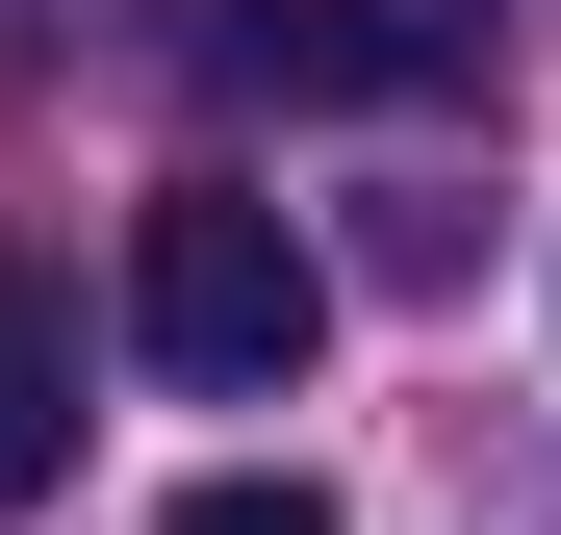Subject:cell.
<instances>
[{
	"label": "cell",
	"mask_w": 561,
	"mask_h": 535,
	"mask_svg": "<svg viewBox=\"0 0 561 535\" xmlns=\"http://www.w3.org/2000/svg\"><path fill=\"white\" fill-rule=\"evenodd\" d=\"M128 332H153V383H205V408H280L307 383V332H332V255L255 205V178H179V205L128 230Z\"/></svg>",
	"instance_id": "obj_1"
},
{
	"label": "cell",
	"mask_w": 561,
	"mask_h": 535,
	"mask_svg": "<svg viewBox=\"0 0 561 535\" xmlns=\"http://www.w3.org/2000/svg\"><path fill=\"white\" fill-rule=\"evenodd\" d=\"M179 77H230V103H383V77H434V26H357V0H153Z\"/></svg>",
	"instance_id": "obj_2"
},
{
	"label": "cell",
	"mask_w": 561,
	"mask_h": 535,
	"mask_svg": "<svg viewBox=\"0 0 561 535\" xmlns=\"http://www.w3.org/2000/svg\"><path fill=\"white\" fill-rule=\"evenodd\" d=\"M51 485H77V332L0 281V510H51Z\"/></svg>",
	"instance_id": "obj_3"
},
{
	"label": "cell",
	"mask_w": 561,
	"mask_h": 535,
	"mask_svg": "<svg viewBox=\"0 0 561 535\" xmlns=\"http://www.w3.org/2000/svg\"><path fill=\"white\" fill-rule=\"evenodd\" d=\"M179 535H332V485H179Z\"/></svg>",
	"instance_id": "obj_4"
}]
</instances>
